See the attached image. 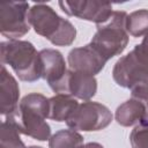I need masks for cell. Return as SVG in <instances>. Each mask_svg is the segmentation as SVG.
I'll return each mask as SVG.
<instances>
[{"instance_id":"6da1fadb","label":"cell","mask_w":148,"mask_h":148,"mask_svg":"<svg viewBox=\"0 0 148 148\" xmlns=\"http://www.w3.org/2000/svg\"><path fill=\"white\" fill-rule=\"evenodd\" d=\"M46 118H49V99L37 92L25 95L17 110L7 116V119L17 127L20 133L38 141L50 139L51 127L46 123Z\"/></svg>"},{"instance_id":"7a4b0ae2","label":"cell","mask_w":148,"mask_h":148,"mask_svg":"<svg viewBox=\"0 0 148 148\" xmlns=\"http://www.w3.org/2000/svg\"><path fill=\"white\" fill-rule=\"evenodd\" d=\"M112 76L118 86L131 89L132 97L143 102L148 109V57L139 45L116 62Z\"/></svg>"},{"instance_id":"3957f363","label":"cell","mask_w":148,"mask_h":148,"mask_svg":"<svg viewBox=\"0 0 148 148\" xmlns=\"http://www.w3.org/2000/svg\"><path fill=\"white\" fill-rule=\"evenodd\" d=\"M29 23L36 34L45 37L56 46H68L75 40V27L45 3H37L30 8Z\"/></svg>"},{"instance_id":"277c9868","label":"cell","mask_w":148,"mask_h":148,"mask_svg":"<svg viewBox=\"0 0 148 148\" xmlns=\"http://www.w3.org/2000/svg\"><path fill=\"white\" fill-rule=\"evenodd\" d=\"M1 62L9 65L20 80L35 82L42 77L39 52L27 40H8L1 43Z\"/></svg>"},{"instance_id":"5b68a950","label":"cell","mask_w":148,"mask_h":148,"mask_svg":"<svg viewBox=\"0 0 148 148\" xmlns=\"http://www.w3.org/2000/svg\"><path fill=\"white\" fill-rule=\"evenodd\" d=\"M126 18V12H113L108 22L97 25V31L89 43L106 61L120 54L127 46Z\"/></svg>"},{"instance_id":"8992f818","label":"cell","mask_w":148,"mask_h":148,"mask_svg":"<svg viewBox=\"0 0 148 148\" xmlns=\"http://www.w3.org/2000/svg\"><path fill=\"white\" fill-rule=\"evenodd\" d=\"M112 121L111 111L98 102L87 101L79 104L76 110L66 121L67 126L74 131H101Z\"/></svg>"},{"instance_id":"52a82bcc","label":"cell","mask_w":148,"mask_h":148,"mask_svg":"<svg viewBox=\"0 0 148 148\" xmlns=\"http://www.w3.org/2000/svg\"><path fill=\"white\" fill-rule=\"evenodd\" d=\"M29 3L3 2L0 5V32L9 40H16L24 36L29 29Z\"/></svg>"},{"instance_id":"ba28073f","label":"cell","mask_w":148,"mask_h":148,"mask_svg":"<svg viewBox=\"0 0 148 148\" xmlns=\"http://www.w3.org/2000/svg\"><path fill=\"white\" fill-rule=\"evenodd\" d=\"M59 6L65 14L89 22H95L97 25L108 22L113 13L112 5L102 1L65 0V1H59Z\"/></svg>"},{"instance_id":"9c48e42d","label":"cell","mask_w":148,"mask_h":148,"mask_svg":"<svg viewBox=\"0 0 148 148\" xmlns=\"http://www.w3.org/2000/svg\"><path fill=\"white\" fill-rule=\"evenodd\" d=\"M52 90L57 94L68 95L83 101H89L96 95L97 81L92 75L69 69L67 71L62 81Z\"/></svg>"},{"instance_id":"30bf717a","label":"cell","mask_w":148,"mask_h":148,"mask_svg":"<svg viewBox=\"0 0 148 148\" xmlns=\"http://www.w3.org/2000/svg\"><path fill=\"white\" fill-rule=\"evenodd\" d=\"M68 64L72 71L94 76L104 68L106 60L90 44H88L71 50L68 53Z\"/></svg>"},{"instance_id":"8fae6325","label":"cell","mask_w":148,"mask_h":148,"mask_svg":"<svg viewBox=\"0 0 148 148\" xmlns=\"http://www.w3.org/2000/svg\"><path fill=\"white\" fill-rule=\"evenodd\" d=\"M42 77L49 83L51 89L57 87L67 73L62 54L54 49H44L39 51Z\"/></svg>"},{"instance_id":"7c38bea8","label":"cell","mask_w":148,"mask_h":148,"mask_svg":"<svg viewBox=\"0 0 148 148\" xmlns=\"http://www.w3.org/2000/svg\"><path fill=\"white\" fill-rule=\"evenodd\" d=\"M20 88L15 77L1 66L0 75V111L3 116L13 114L18 108Z\"/></svg>"},{"instance_id":"4fadbf2b","label":"cell","mask_w":148,"mask_h":148,"mask_svg":"<svg viewBox=\"0 0 148 148\" xmlns=\"http://www.w3.org/2000/svg\"><path fill=\"white\" fill-rule=\"evenodd\" d=\"M116 120L119 125L128 127L141 124L148 119L147 105L138 98H131L120 104L116 110Z\"/></svg>"},{"instance_id":"5bb4252c","label":"cell","mask_w":148,"mask_h":148,"mask_svg":"<svg viewBox=\"0 0 148 148\" xmlns=\"http://www.w3.org/2000/svg\"><path fill=\"white\" fill-rule=\"evenodd\" d=\"M79 103L72 96L57 94L49 99V118L56 121H67Z\"/></svg>"},{"instance_id":"9a60e30c","label":"cell","mask_w":148,"mask_h":148,"mask_svg":"<svg viewBox=\"0 0 148 148\" xmlns=\"http://www.w3.org/2000/svg\"><path fill=\"white\" fill-rule=\"evenodd\" d=\"M83 136L74 130H60L49 139L50 148H82Z\"/></svg>"},{"instance_id":"2e32d148","label":"cell","mask_w":148,"mask_h":148,"mask_svg":"<svg viewBox=\"0 0 148 148\" xmlns=\"http://www.w3.org/2000/svg\"><path fill=\"white\" fill-rule=\"evenodd\" d=\"M126 30L133 37H141L148 34V10L140 9L127 15Z\"/></svg>"},{"instance_id":"e0dca14e","label":"cell","mask_w":148,"mask_h":148,"mask_svg":"<svg viewBox=\"0 0 148 148\" xmlns=\"http://www.w3.org/2000/svg\"><path fill=\"white\" fill-rule=\"evenodd\" d=\"M0 148H27L20 138L17 127L7 118L1 124Z\"/></svg>"},{"instance_id":"ac0fdd59","label":"cell","mask_w":148,"mask_h":148,"mask_svg":"<svg viewBox=\"0 0 148 148\" xmlns=\"http://www.w3.org/2000/svg\"><path fill=\"white\" fill-rule=\"evenodd\" d=\"M132 148H148V119L135 126L130 135Z\"/></svg>"},{"instance_id":"d6986e66","label":"cell","mask_w":148,"mask_h":148,"mask_svg":"<svg viewBox=\"0 0 148 148\" xmlns=\"http://www.w3.org/2000/svg\"><path fill=\"white\" fill-rule=\"evenodd\" d=\"M139 45V47H140V50L148 57V34L147 35H145V37H143V39H142V42H141V44H138Z\"/></svg>"},{"instance_id":"ffe728a7","label":"cell","mask_w":148,"mask_h":148,"mask_svg":"<svg viewBox=\"0 0 148 148\" xmlns=\"http://www.w3.org/2000/svg\"><path fill=\"white\" fill-rule=\"evenodd\" d=\"M82 148H104V147L98 142H89V143L84 145Z\"/></svg>"},{"instance_id":"44dd1931","label":"cell","mask_w":148,"mask_h":148,"mask_svg":"<svg viewBox=\"0 0 148 148\" xmlns=\"http://www.w3.org/2000/svg\"><path fill=\"white\" fill-rule=\"evenodd\" d=\"M29 148H43V147H39V146H30Z\"/></svg>"}]
</instances>
